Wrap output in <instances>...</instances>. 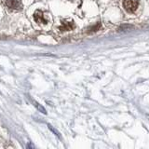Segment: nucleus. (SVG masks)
<instances>
[{
  "instance_id": "1",
  "label": "nucleus",
  "mask_w": 149,
  "mask_h": 149,
  "mask_svg": "<svg viewBox=\"0 0 149 149\" xmlns=\"http://www.w3.org/2000/svg\"><path fill=\"white\" fill-rule=\"evenodd\" d=\"M138 1L137 0H124L123 2V7L125 10L130 12V13H133L135 10H137L138 8Z\"/></svg>"
},
{
  "instance_id": "2",
  "label": "nucleus",
  "mask_w": 149,
  "mask_h": 149,
  "mask_svg": "<svg viewBox=\"0 0 149 149\" xmlns=\"http://www.w3.org/2000/svg\"><path fill=\"white\" fill-rule=\"evenodd\" d=\"M5 4L10 10H21L23 8V4L21 0H6Z\"/></svg>"
},
{
  "instance_id": "3",
  "label": "nucleus",
  "mask_w": 149,
  "mask_h": 149,
  "mask_svg": "<svg viewBox=\"0 0 149 149\" xmlns=\"http://www.w3.org/2000/svg\"><path fill=\"white\" fill-rule=\"evenodd\" d=\"M34 18L37 23H47V20L44 18L43 12L40 10H37L34 14Z\"/></svg>"
},
{
  "instance_id": "4",
  "label": "nucleus",
  "mask_w": 149,
  "mask_h": 149,
  "mask_svg": "<svg viewBox=\"0 0 149 149\" xmlns=\"http://www.w3.org/2000/svg\"><path fill=\"white\" fill-rule=\"evenodd\" d=\"M74 27V24L73 23H66V21H63V26L61 27L62 30H65V31H69V30H72Z\"/></svg>"
},
{
  "instance_id": "5",
  "label": "nucleus",
  "mask_w": 149,
  "mask_h": 149,
  "mask_svg": "<svg viewBox=\"0 0 149 149\" xmlns=\"http://www.w3.org/2000/svg\"><path fill=\"white\" fill-rule=\"evenodd\" d=\"M34 106H37L39 110H40L43 114H47V112H46V110H45V108H44L43 106H41L40 104H39L38 103H37V102H34Z\"/></svg>"
}]
</instances>
